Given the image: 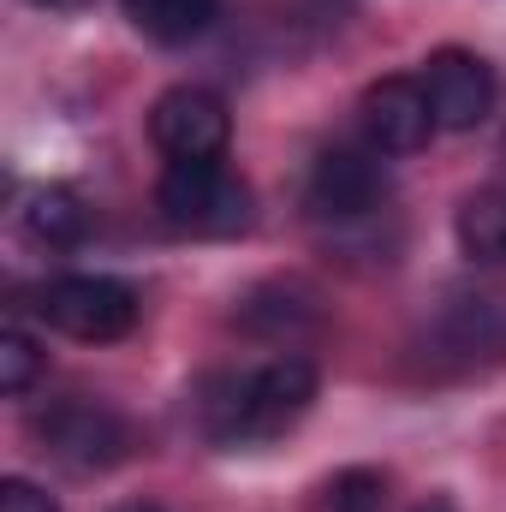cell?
<instances>
[{"instance_id": "1", "label": "cell", "mask_w": 506, "mask_h": 512, "mask_svg": "<svg viewBox=\"0 0 506 512\" xmlns=\"http://www.w3.org/2000/svg\"><path fill=\"white\" fill-rule=\"evenodd\" d=\"M310 399H316V364L298 352H280L268 364L215 376L203 387V429L221 447H256L286 435L310 411Z\"/></svg>"}, {"instance_id": "2", "label": "cell", "mask_w": 506, "mask_h": 512, "mask_svg": "<svg viewBox=\"0 0 506 512\" xmlns=\"http://www.w3.org/2000/svg\"><path fill=\"white\" fill-rule=\"evenodd\" d=\"M155 209L185 239H233L251 227V185L227 161H167Z\"/></svg>"}, {"instance_id": "3", "label": "cell", "mask_w": 506, "mask_h": 512, "mask_svg": "<svg viewBox=\"0 0 506 512\" xmlns=\"http://www.w3.org/2000/svg\"><path fill=\"white\" fill-rule=\"evenodd\" d=\"M36 310H42L48 328L102 346V340H126L131 328H137L143 304H137V292H131L126 280H114V274H60V280L42 286Z\"/></svg>"}, {"instance_id": "4", "label": "cell", "mask_w": 506, "mask_h": 512, "mask_svg": "<svg viewBox=\"0 0 506 512\" xmlns=\"http://www.w3.org/2000/svg\"><path fill=\"white\" fill-rule=\"evenodd\" d=\"M381 197H387V167H381L376 143L322 149L310 167V185H304V203L316 221H364L381 209Z\"/></svg>"}, {"instance_id": "5", "label": "cell", "mask_w": 506, "mask_h": 512, "mask_svg": "<svg viewBox=\"0 0 506 512\" xmlns=\"http://www.w3.org/2000/svg\"><path fill=\"white\" fill-rule=\"evenodd\" d=\"M42 447L72 465V471H108L131 453V429L120 411H108L102 399H60L42 423H36Z\"/></svg>"}, {"instance_id": "6", "label": "cell", "mask_w": 506, "mask_h": 512, "mask_svg": "<svg viewBox=\"0 0 506 512\" xmlns=\"http://www.w3.org/2000/svg\"><path fill=\"white\" fill-rule=\"evenodd\" d=\"M149 137L167 161H221L227 137H233V114L215 90L203 84H179L155 102L149 114Z\"/></svg>"}, {"instance_id": "7", "label": "cell", "mask_w": 506, "mask_h": 512, "mask_svg": "<svg viewBox=\"0 0 506 512\" xmlns=\"http://www.w3.org/2000/svg\"><path fill=\"white\" fill-rule=\"evenodd\" d=\"M423 90H429V108H435V126L441 131H477L495 114V72H489V60L471 54V48H441V54H429Z\"/></svg>"}, {"instance_id": "8", "label": "cell", "mask_w": 506, "mask_h": 512, "mask_svg": "<svg viewBox=\"0 0 506 512\" xmlns=\"http://www.w3.org/2000/svg\"><path fill=\"white\" fill-rule=\"evenodd\" d=\"M435 131L441 126H435L423 78H381L364 90V137L381 155H417Z\"/></svg>"}, {"instance_id": "9", "label": "cell", "mask_w": 506, "mask_h": 512, "mask_svg": "<svg viewBox=\"0 0 506 512\" xmlns=\"http://www.w3.org/2000/svg\"><path fill=\"white\" fill-rule=\"evenodd\" d=\"M126 18L161 48H185L197 42L215 18H221V0H120Z\"/></svg>"}, {"instance_id": "10", "label": "cell", "mask_w": 506, "mask_h": 512, "mask_svg": "<svg viewBox=\"0 0 506 512\" xmlns=\"http://www.w3.org/2000/svg\"><path fill=\"white\" fill-rule=\"evenodd\" d=\"M24 233L36 245H78L90 233V209L78 203V191L66 185H48V191H30L24 203Z\"/></svg>"}, {"instance_id": "11", "label": "cell", "mask_w": 506, "mask_h": 512, "mask_svg": "<svg viewBox=\"0 0 506 512\" xmlns=\"http://www.w3.org/2000/svg\"><path fill=\"white\" fill-rule=\"evenodd\" d=\"M459 245L477 262H506V191H477L459 209Z\"/></svg>"}, {"instance_id": "12", "label": "cell", "mask_w": 506, "mask_h": 512, "mask_svg": "<svg viewBox=\"0 0 506 512\" xmlns=\"http://www.w3.org/2000/svg\"><path fill=\"white\" fill-rule=\"evenodd\" d=\"M268 298H274V310H262V304L245 298V328H251V334L280 340V334H298V328H310V322H316V304H310L298 286H268Z\"/></svg>"}, {"instance_id": "13", "label": "cell", "mask_w": 506, "mask_h": 512, "mask_svg": "<svg viewBox=\"0 0 506 512\" xmlns=\"http://www.w3.org/2000/svg\"><path fill=\"white\" fill-rule=\"evenodd\" d=\"M42 346L24 334V328H0V387L12 393V399H24L30 387H36V376H42Z\"/></svg>"}, {"instance_id": "14", "label": "cell", "mask_w": 506, "mask_h": 512, "mask_svg": "<svg viewBox=\"0 0 506 512\" xmlns=\"http://www.w3.org/2000/svg\"><path fill=\"white\" fill-rule=\"evenodd\" d=\"M381 483L376 471H346V477H334V489H328V512H381Z\"/></svg>"}, {"instance_id": "15", "label": "cell", "mask_w": 506, "mask_h": 512, "mask_svg": "<svg viewBox=\"0 0 506 512\" xmlns=\"http://www.w3.org/2000/svg\"><path fill=\"white\" fill-rule=\"evenodd\" d=\"M0 512H60L36 483H24V477H6L0 483Z\"/></svg>"}, {"instance_id": "16", "label": "cell", "mask_w": 506, "mask_h": 512, "mask_svg": "<svg viewBox=\"0 0 506 512\" xmlns=\"http://www.w3.org/2000/svg\"><path fill=\"white\" fill-rule=\"evenodd\" d=\"M411 512H459V507H453L447 495H429V501H417V507H411Z\"/></svg>"}, {"instance_id": "17", "label": "cell", "mask_w": 506, "mask_h": 512, "mask_svg": "<svg viewBox=\"0 0 506 512\" xmlns=\"http://www.w3.org/2000/svg\"><path fill=\"white\" fill-rule=\"evenodd\" d=\"M114 512H161V507H155V501H120Z\"/></svg>"}, {"instance_id": "18", "label": "cell", "mask_w": 506, "mask_h": 512, "mask_svg": "<svg viewBox=\"0 0 506 512\" xmlns=\"http://www.w3.org/2000/svg\"><path fill=\"white\" fill-rule=\"evenodd\" d=\"M30 6H54V12H66V6H78V0H30Z\"/></svg>"}]
</instances>
